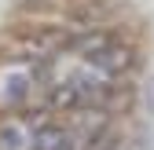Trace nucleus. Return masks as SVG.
Returning a JSON list of instances; mask_svg holds the SVG:
<instances>
[{"label": "nucleus", "mask_w": 154, "mask_h": 150, "mask_svg": "<svg viewBox=\"0 0 154 150\" xmlns=\"http://www.w3.org/2000/svg\"><path fill=\"white\" fill-rule=\"evenodd\" d=\"M95 70H103V73H110V77H118V73H125L128 66H132V48H121V44H110L106 51H99V55H92L88 59Z\"/></svg>", "instance_id": "1"}, {"label": "nucleus", "mask_w": 154, "mask_h": 150, "mask_svg": "<svg viewBox=\"0 0 154 150\" xmlns=\"http://www.w3.org/2000/svg\"><path fill=\"white\" fill-rule=\"evenodd\" d=\"M33 150H73V132L59 124H41L33 132Z\"/></svg>", "instance_id": "2"}, {"label": "nucleus", "mask_w": 154, "mask_h": 150, "mask_svg": "<svg viewBox=\"0 0 154 150\" xmlns=\"http://www.w3.org/2000/svg\"><path fill=\"white\" fill-rule=\"evenodd\" d=\"M81 95H85L81 77H70V81H63V84H55V88H51L48 103H51L55 110H77V106H81Z\"/></svg>", "instance_id": "3"}, {"label": "nucleus", "mask_w": 154, "mask_h": 150, "mask_svg": "<svg viewBox=\"0 0 154 150\" xmlns=\"http://www.w3.org/2000/svg\"><path fill=\"white\" fill-rule=\"evenodd\" d=\"M110 44H114V37H110L106 29H85V37H81V40H77L73 48L81 51L85 59H92V55H99V51H106Z\"/></svg>", "instance_id": "4"}, {"label": "nucleus", "mask_w": 154, "mask_h": 150, "mask_svg": "<svg viewBox=\"0 0 154 150\" xmlns=\"http://www.w3.org/2000/svg\"><path fill=\"white\" fill-rule=\"evenodd\" d=\"M0 150H22V128L4 121L0 124Z\"/></svg>", "instance_id": "5"}, {"label": "nucleus", "mask_w": 154, "mask_h": 150, "mask_svg": "<svg viewBox=\"0 0 154 150\" xmlns=\"http://www.w3.org/2000/svg\"><path fill=\"white\" fill-rule=\"evenodd\" d=\"M88 150H118V132L103 124L99 132H92V139H88Z\"/></svg>", "instance_id": "6"}, {"label": "nucleus", "mask_w": 154, "mask_h": 150, "mask_svg": "<svg viewBox=\"0 0 154 150\" xmlns=\"http://www.w3.org/2000/svg\"><path fill=\"white\" fill-rule=\"evenodd\" d=\"M22 95H26V77H15V81H8V92H4V99L18 103Z\"/></svg>", "instance_id": "7"}, {"label": "nucleus", "mask_w": 154, "mask_h": 150, "mask_svg": "<svg viewBox=\"0 0 154 150\" xmlns=\"http://www.w3.org/2000/svg\"><path fill=\"white\" fill-rule=\"evenodd\" d=\"M143 110H147V117H154V81L143 84Z\"/></svg>", "instance_id": "8"}]
</instances>
